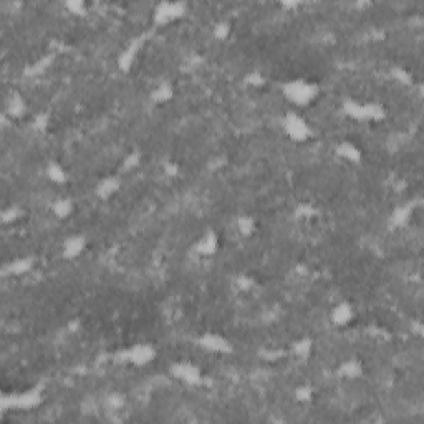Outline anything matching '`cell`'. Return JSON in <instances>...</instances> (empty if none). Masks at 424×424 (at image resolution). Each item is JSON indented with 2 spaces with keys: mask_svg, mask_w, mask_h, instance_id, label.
Returning a JSON list of instances; mask_svg holds the SVG:
<instances>
[{
  "mask_svg": "<svg viewBox=\"0 0 424 424\" xmlns=\"http://www.w3.org/2000/svg\"><path fill=\"white\" fill-rule=\"evenodd\" d=\"M320 207L311 201H302L295 204L294 207V217L297 221H314L320 215Z\"/></svg>",
  "mask_w": 424,
  "mask_h": 424,
  "instance_id": "484cf974",
  "label": "cell"
},
{
  "mask_svg": "<svg viewBox=\"0 0 424 424\" xmlns=\"http://www.w3.org/2000/svg\"><path fill=\"white\" fill-rule=\"evenodd\" d=\"M143 158H145V154H143V151L139 150V148H134V150L128 151V153L123 156L121 164L118 166V173L121 176L133 173V171H136L139 166H141Z\"/></svg>",
  "mask_w": 424,
  "mask_h": 424,
  "instance_id": "d4e9b609",
  "label": "cell"
},
{
  "mask_svg": "<svg viewBox=\"0 0 424 424\" xmlns=\"http://www.w3.org/2000/svg\"><path fill=\"white\" fill-rule=\"evenodd\" d=\"M416 209H418V202L414 199L396 204L393 209L390 211V215H388V226L393 231L406 229L413 222Z\"/></svg>",
  "mask_w": 424,
  "mask_h": 424,
  "instance_id": "30bf717a",
  "label": "cell"
},
{
  "mask_svg": "<svg viewBox=\"0 0 424 424\" xmlns=\"http://www.w3.org/2000/svg\"><path fill=\"white\" fill-rule=\"evenodd\" d=\"M159 350L151 342H136L118 351V360L133 368H146L158 360Z\"/></svg>",
  "mask_w": 424,
  "mask_h": 424,
  "instance_id": "5b68a950",
  "label": "cell"
},
{
  "mask_svg": "<svg viewBox=\"0 0 424 424\" xmlns=\"http://www.w3.org/2000/svg\"><path fill=\"white\" fill-rule=\"evenodd\" d=\"M335 373L340 379H345V381H357L362 379L365 375V363L363 360L357 357V355H351V357L343 358L335 368Z\"/></svg>",
  "mask_w": 424,
  "mask_h": 424,
  "instance_id": "e0dca14e",
  "label": "cell"
},
{
  "mask_svg": "<svg viewBox=\"0 0 424 424\" xmlns=\"http://www.w3.org/2000/svg\"><path fill=\"white\" fill-rule=\"evenodd\" d=\"M333 154L337 156L340 161L351 164V166H358L365 159L362 146L358 143L351 141V139H342L333 146Z\"/></svg>",
  "mask_w": 424,
  "mask_h": 424,
  "instance_id": "2e32d148",
  "label": "cell"
},
{
  "mask_svg": "<svg viewBox=\"0 0 424 424\" xmlns=\"http://www.w3.org/2000/svg\"><path fill=\"white\" fill-rule=\"evenodd\" d=\"M88 235L83 234V232H73V234L67 235L65 239L62 241V246H60V255H62L63 261L73 262L77 259L82 257L88 249Z\"/></svg>",
  "mask_w": 424,
  "mask_h": 424,
  "instance_id": "8fae6325",
  "label": "cell"
},
{
  "mask_svg": "<svg viewBox=\"0 0 424 424\" xmlns=\"http://www.w3.org/2000/svg\"><path fill=\"white\" fill-rule=\"evenodd\" d=\"M161 171L166 178L176 179L181 176V164H179L173 158H166L161 161Z\"/></svg>",
  "mask_w": 424,
  "mask_h": 424,
  "instance_id": "e575fe53",
  "label": "cell"
},
{
  "mask_svg": "<svg viewBox=\"0 0 424 424\" xmlns=\"http://www.w3.org/2000/svg\"><path fill=\"white\" fill-rule=\"evenodd\" d=\"M234 287L242 294H249L257 287V280L250 274H239L234 277Z\"/></svg>",
  "mask_w": 424,
  "mask_h": 424,
  "instance_id": "d6a6232c",
  "label": "cell"
},
{
  "mask_svg": "<svg viewBox=\"0 0 424 424\" xmlns=\"http://www.w3.org/2000/svg\"><path fill=\"white\" fill-rule=\"evenodd\" d=\"M43 174H45L47 181L58 187H65L71 181L70 171H68L65 164L58 161V159H50V161H47L45 166H43Z\"/></svg>",
  "mask_w": 424,
  "mask_h": 424,
  "instance_id": "ffe728a7",
  "label": "cell"
},
{
  "mask_svg": "<svg viewBox=\"0 0 424 424\" xmlns=\"http://www.w3.org/2000/svg\"><path fill=\"white\" fill-rule=\"evenodd\" d=\"M23 214H25V211L19 204H10V206L3 207L2 212H0V221H2L3 226H10V224L19 222L23 217Z\"/></svg>",
  "mask_w": 424,
  "mask_h": 424,
  "instance_id": "4dcf8cb0",
  "label": "cell"
},
{
  "mask_svg": "<svg viewBox=\"0 0 424 424\" xmlns=\"http://www.w3.org/2000/svg\"><path fill=\"white\" fill-rule=\"evenodd\" d=\"M51 125H54V115L49 110H40L30 118V131L34 134L43 136L47 134L51 130Z\"/></svg>",
  "mask_w": 424,
  "mask_h": 424,
  "instance_id": "cb8c5ba5",
  "label": "cell"
},
{
  "mask_svg": "<svg viewBox=\"0 0 424 424\" xmlns=\"http://www.w3.org/2000/svg\"><path fill=\"white\" fill-rule=\"evenodd\" d=\"M121 187H123V176L116 171V173L106 174L98 179L93 187V196L102 202L111 201V199L121 191Z\"/></svg>",
  "mask_w": 424,
  "mask_h": 424,
  "instance_id": "5bb4252c",
  "label": "cell"
},
{
  "mask_svg": "<svg viewBox=\"0 0 424 424\" xmlns=\"http://www.w3.org/2000/svg\"><path fill=\"white\" fill-rule=\"evenodd\" d=\"M45 401V388L34 385L27 390L14 391V393H3L0 398V410L7 411H34Z\"/></svg>",
  "mask_w": 424,
  "mask_h": 424,
  "instance_id": "3957f363",
  "label": "cell"
},
{
  "mask_svg": "<svg viewBox=\"0 0 424 424\" xmlns=\"http://www.w3.org/2000/svg\"><path fill=\"white\" fill-rule=\"evenodd\" d=\"M303 5V2H300V0H282V2H279V7L280 9L287 10V12H294L300 9V7Z\"/></svg>",
  "mask_w": 424,
  "mask_h": 424,
  "instance_id": "d590c367",
  "label": "cell"
},
{
  "mask_svg": "<svg viewBox=\"0 0 424 424\" xmlns=\"http://www.w3.org/2000/svg\"><path fill=\"white\" fill-rule=\"evenodd\" d=\"M3 115L7 118L14 119V121H20L25 116H29V99L25 98L22 91H9V95L5 97V103H3Z\"/></svg>",
  "mask_w": 424,
  "mask_h": 424,
  "instance_id": "9a60e30c",
  "label": "cell"
},
{
  "mask_svg": "<svg viewBox=\"0 0 424 424\" xmlns=\"http://www.w3.org/2000/svg\"><path fill=\"white\" fill-rule=\"evenodd\" d=\"M194 345L202 350L207 355H215V357H229L234 353L235 346L229 337L219 331L206 330L199 333L194 338Z\"/></svg>",
  "mask_w": 424,
  "mask_h": 424,
  "instance_id": "ba28073f",
  "label": "cell"
},
{
  "mask_svg": "<svg viewBox=\"0 0 424 424\" xmlns=\"http://www.w3.org/2000/svg\"><path fill=\"white\" fill-rule=\"evenodd\" d=\"M126 406V396L123 393H110L105 396V408L110 411H119Z\"/></svg>",
  "mask_w": 424,
  "mask_h": 424,
  "instance_id": "836d02e7",
  "label": "cell"
},
{
  "mask_svg": "<svg viewBox=\"0 0 424 424\" xmlns=\"http://www.w3.org/2000/svg\"><path fill=\"white\" fill-rule=\"evenodd\" d=\"M174 98H176V85L167 78L154 83V86L151 88L150 93H148V99H150L151 105L154 106L167 105V103L173 102Z\"/></svg>",
  "mask_w": 424,
  "mask_h": 424,
  "instance_id": "d6986e66",
  "label": "cell"
},
{
  "mask_svg": "<svg viewBox=\"0 0 424 424\" xmlns=\"http://www.w3.org/2000/svg\"><path fill=\"white\" fill-rule=\"evenodd\" d=\"M390 77L401 86H413L414 85L413 71H410L406 67H403V65L391 67L390 68Z\"/></svg>",
  "mask_w": 424,
  "mask_h": 424,
  "instance_id": "f546056e",
  "label": "cell"
},
{
  "mask_svg": "<svg viewBox=\"0 0 424 424\" xmlns=\"http://www.w3.org/2000/svg\"><path fill=\"white\" fill-rule=\"evenodd\" d=\"M219 250H221V235L212 227L202 231L201 235L193 244V252L198 257L202 259L214 257V255H217Z\"/></svg>",
  "mask_w": 424,
  "mask_h": 424,
  "instance_id": "4fadbf2b",
  "label": "cell"
},
{
  "mask_svg": "<svg viewBox=\"0 0 424 424\" xmlns=\"http://www.w3.org/2000/svg\"><path fill=\"white\" fill-rule=\"evenodd\" d=\"M37 257L35 255H19V257L12 259L3 266L2 274L5 277H25V275L32 274L37 267Z\"/></svg>",
  "mask_w": 424,
  "mask_h": 424,
  "instance_id": "ac0fdd59",
  "label": "cell"
},
{
  "mask_svg": "<svg viewBox=\"0 0 424 424\" xmlns=\"http://www.w3.org/2000/svg\"><path fill=\"white\" fill-rule=\"evenodd\" d=\"M232 226H234L235 234L241 235L242 239L254 237L259 231L257 217H255L254 214H249V212H239V214L234 217Z\"/></svg>",
  "mask_w": 424,
  "mask_h": 424,
  "instance_id": "603a6c76",
  "label": "cell"
},
{
  "mask_svg": "<svg viewBox=\"0 0 424 424\" xmlns=\"http://www.w3.org/2000/svg\"><path fill=\"white\" fill-rule=\"evenodd\" d=\"M342 113L357 123H381L386 119L388 108L378 99H357L348 97L342 102Z\"/></svg>",
  "mask_w": 424,
  "mask_h": 424,
  "instance_id": "7a4b0ae2",
  "label": "cell"
},
{
  "mask_svg": "<svg viewBox=\"0 0 424 424\" xmlns=\"http://www.w3.org/2000/svg\"><path fill=\"white\" fill-rule=\"evenodd\" d=\"M328 320L335 328H346L357 320V307L350 300L342 298L331 305L328 311Z\"/></svg>",
  "mask_w": 424,
  "mask_h": 424,
  "instance_id": "7c38bea8",
  "label": "cell"
},
{
  "mask_svg": "<svg viewBox=\"0 0 424 424\" xmlns=\"http://www.w3.org/2000/svg\"><path fill=\"white\" fill-rule=\"evenodd\" d=\"M292 396H294V401L298 403V405H310V403L315 401L317 388L311 385V383H300V385L294 388Z\"/></svg>",
  "mask_w": 424,
  "mask_h": 424,
  "instance_id": "4316f807",
  "label": "cell"
},
{
  "mask_svg": "<svg viewBox=\"0 0 424 424\" xmlns=\"http://www.w3.org/2000/svg\"><path fill=\"white\" fill-rule=\"evenodd\" d=\"M77 211V201L71 196H58L50 202V214L57 221H68Z\"/></svg>",
  "mask_w": 424,
  "mask_h": 424,
  "instance_id": "7402d4cb",
  "label": "cell"
},
{
  "mask_svg": "<svg viewBox=\"0 0 424 424\" xmlns=\"http://www.w3.org/2000/svg\"><path fill=\"white\" fill-rule=\"evenodd\" d=\"M242 82L250 90H262V88L267 86V75L262 70H259V68H255V70L247 71L244 75Z\"/></svg>",
  "mask_w": 424,
  "mask_h": 424,
  "instance_id": "f1b7e54d",
  "label": "cell"
},
{
  "mask_svg": "<svg viewBox=\"0 0 424 424\" xmlns=\"http://www.w3.org/2000/svg\"><path fill=\"white\" fill-rule=\"evenodd\" d=\"M187 10H189V5L184 0H163V2H158L153 7L151 22H153L154 27L163 29V27L171 25V23L179 22V20L186 17Z\"/></svg>",
  "mask_w": 424,
  "mask_h": 424,
  "instance_id": "52a82bcc",
  "label": "cell"
},
{
  "mask_svg": "<svg viewBox=\"0 0 424 424\" xmlns=\"http://www.w3.org/2000/svg\"><path fill=\"white\" fill-rule=\"evenodd\" d=\"M232 32H234V25L229 19H219L212 23L211 35L215 42H226L232 37Z\"/></svg>",
  "mask_w": 424,
  "mask_h": 424,
  "instance_id": "83f0119b",
  "label": "cell"
},
{
  "mask_svg": "<svg viewBox=\"0 0 424 424\" xmlns=\"http://www.w3.org/2000/svg\"><path fill=\"white\" fill-rule=\"evenodd\" d=\"M63 9H65L71 17H86L90 7H88L85 0H65V2H63Z\"/></svg>",
  "mask_w": 424,
  "mask_h": 424,
  "instance_id": "1f68e13d",
  "label": "cell"
},
{
  "mask_svg": "<svg viewBox=\"0 0 424 424\" xmlns=\"http://www.w3.org/2000/svg\"><path fill=\"white\" fill-rule=\"evenodd\" d=\"M315 353V338L310 335L295 338L289 346V355L297 362H307Z\"/></svg>",
  "mask_w": 424,
  "mask_h": 424,
  "instance_id": "44dd1931",
  "label": "cell"
},
{
  "mask_svg": "<svg viewBox=\"0 0 424 424\" xmlns=\"http://www.w3.org/2000/svg\"><path fill=\"white\" fill-rule=\"evenodd\" d=\"M320 85L305 77L289 78L280 85V95L295 108H309L320 98Z\"/></svg>",
  "mask_w": 424,
  "mask_h": 424,
  "instance_id": "6da1fadb",
  "label": "cell"
},
{
  "mask_svg": "<svg viewBox=\"0 0 424 424\" xmlns=\"http://www.w3.org/2000/svg\"><path fill=\"white\" fill-rule=\"evenodd\" d=\"M146 42H148L146 34L134 35V37L128 40L125 47L119 50V54L116 55V68H118L121 73L128 75L133 71L134 65L138 63L139 57H141L143 49L146 47Z\"/></svg>",
  "mask_w": 424,
  "mask_h": 424,
  "instance_id": "9c48e42d",
  "label": "cell"
},
{
  "mask_svg": "<svg viewBox=\"0 0 424 424\" xmlns=\"http://www.w3.org/2000/svg\"><path fill=\"white\" fill-rule=\"evenodd\" d=\"M171 378L187 388H199L206 383V373L198 363L191 360H176L167 366Z\"/></svg>",
  "mask_w": 424,
  "mask_h": 424,
  "instance_id": "8992f818",
  "label": "cell"
},
{
  "mask_svg": "<svg viewBox=\"0 0 424 424\" xmlns=\"http://www.w3.org/2000/svg\"><path fill=\"white\" fill-rule=\"evenodd\" d=\"M280 130L283 136L295 145L309 143L315 136V130L311 123L297 110H289L280 118Z\"/></svg>",
  "mask_w": 424,
  "mask_h": 424,
  "instance_id": "277c9868",
  "label": "cell"
}]
</instances>
